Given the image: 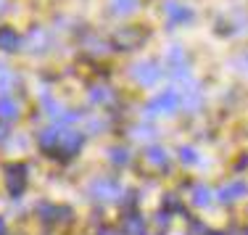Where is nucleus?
<instances>
[{"mask_svg": "<svg viewBox=\"0 0 248 235\" xmlns=\"http://www.w3.org/2000/svg\"><path fill=\"white\" fill-rule=\"evenodd\" d=\"M87 193H90L93 201H100V204H116L124 198L122 185L114 177H95L90 183V188H87Z\"/></svg>", "mask_w": 248, "mask_h": 235, "instance_id": "nucleus-1", "label": "nucleus"}, {"mask_svg": "<svg viewBox=\"0 0 248 235\" xmlns=\"http://www.w3.org/2000/svg\"><path fill=\"white\" fill-rule=\"evenodd\" d=\"M177 109H180V95H177V90H164V93H158L153 101H148L145 114H151V116H169V114H174Z\"/></svg>", "mask_w": 248, "mask_h": 235, "instance_id": "nucleus-2", "label": "nucleus"}, {"mask_svg": "<svg viewBox=\"0 0 248 235\" xmlns=\"http://www.w3.org/2000/svg\"><path fill=\"white\" fill-rule=\"evenodd\" d=\"M82 132L79 130H72V127H61L58 130V145H56V151L61 154L63 158H72L79 154V148H82Z\"/></svg>", "mask_w": 248, "mask_h": 235, "instance_id": "nucleus-3", "label": "nucleus"}, {"mask_svg": "<svg viewBox=\"0 0 248 235\" xmlns=\"http://www.w3.org/2000/svg\"><path fill=\"white\" fill-rule=\"evenodd\" d=\"M27 177H29V172L24 164H8L5 167V188H8L11 196H21L24 193Z\"/></svg>", "mask_w": 248, "mask_h": 235, "instance_id": "nucleus-4", "label": "nucleus"}, {"mask_svg": "<svg viewBox=\"0 0 248 235\" xmlns=\"http://www.w3.org/2000/svg\"><path fill=\"white\" fill-rule=\"evenodd\" d=\"M143 40H145V32L140 27H122L119 32L114 34V45H116V48H122V50L140 48V45H143Z\"/></svg>", "mask_w": 248, "mask_h": 235, "instance_id": "nucleus-5", "label": "nucleus"}, {"mask_svg": "<svg viewBox=\"0 0 248 235\" xmlns=\"http://www.w3.org/2000/svg\"><path fill=\"white\" fill-rule=\"evenodd\" d=\"M132 79L138 82V85H156L158 79H161V66H158L156 61H140L132 66Z\"/></svg>", "mask_w": 248, "mask_h": 235, "instance_id": "nucleus-6", "label": "nucleus"}, {"mask_svg": "<svg viewBox=\"0 0 248 235\" xmlns=\"http://www.w3.org/2000/svg\"><path fill=\"white\" fill-rule=\"evenodd\" d=\"M248 196V185L243 180H232V183H224L219 190H217V201L222 204H232V201H240V198Z\"/></svg>", "mask_w": 248, "mask_h": 235, "instance_id": "nucleus-7", "label": "nucleus"}, {"mask_svg": "<svg viewBox=\"0 0 248 235\" xmlns=\"http://www.w3.org/2000/svg\"><path fill=\"white\" fill-rule=\"evenodd\" d=\"M122 235H148L145 217L138 214V211H127L122 217Z\"/></svg>", "mask_w": 248, "mask_h": 235, "instance_id": "nucleus-8", "label": "nucleus"}, {"mask_svg": "<svg viewBox=\"0 0 248 235\" xmlns=\"http://www.w3.org/2000/svg\"><path fill=\"white\" fill-rule=\"evenodd\" d=\"M167 66L172 77H187V61H185V53H182L180 45H172L167 50Z\"/></svg>", "mask_w": 248, "mask_h": 235, "instance_id": "nucleus-9", "label": "nucleus"}, {"mask_svg": "<svg viewBox=\"0 0 248 235\" xmlns=\"http://www.w3.org/2000/svg\"><path fill=\"white\" fill-rule=\"evenodd\" d=\"M182 103H185L187 111L201 109V87L196 82H187V77H185V87H182Z\"/></svg>", "mask_w": 248, "mask_h": 235, "instance_id": "nucleus-10", "label": "nucleus"}, {"mask_svg": "<svg viewBox=\"0 0 248 235\" xmlns=\"http://www.w3.org/2000/svg\"><path fill=\"white\" fill-rule=\"evenodd\" d=\"M164 14L169 16V24H180V21L193 19V11L185 8V5H180V3H167L164 5Z\"/></svg>", "mask_w": 248, "mask_h": 235, "instance_id": "nucleus-11", "label": "nucleus"}, {"mask_svg": "<svg viewBox=\"0 0 248 235\" xmlns=\"http://www.w3.org/2000/svg\"><path fill=\"white\" fill-rule=\"evenodd\" d=\"M27 45H29V50H32V53L45 50V48H48V32L40 29V27H32V29H29V34H27Z\"/></svg>", "mask_w": 248, "mask_h": 235, "instance_id": "nucleus-12", "label": "nucleus"}, {"mask_svg": "<svg viewBox=\"0 0 248 235\" xmlns=\"http://www.w3.org/2000/svg\"><path fill=\"white\" fill-rule=\"evenodd\" d=\"M21 48V37L14 32L11 27H0V50H19Z\"/></svg>", "mask_w": 248, "mask_h": 235, "instance_id": "nucleus-13", "label": "nucleus"}, {"mask_svg": "<svg viewBox=\"0 0 248 235\" xmlns=\"http://www.w3.org/2000/svg\"><path fill=\"white\" fill-rule=\"evenodd\" d=\"M214 198H217V193L211 190V188H206V185H196V188H193V204H196V206L206 209V206L214 204Z\"/></svg>", "mask_w": 248, "mask_h": 235, "instance_id": "nucleus-14", "label": "nucleus"}, {"mask_svg": "<svg viewBox=\"0 0 248 235\" xmlns=\"http://www.w3.org/2000/svg\"><path fill=\"white\" fill-rule=\"evenodd\" d=\"M90 101L98 103V106H111V103L116 101V93L111 90V87H106V85L93 87V90H90Z\"/></svg>", "mask_w": 248, "mask_h": 235, "instance_id": "nucleus-15", "label": "nucleus"}, {"mask_svg": "<svg viewBox=\"0 0 248 235\" xmlns=\"http://www.w3.org/2000/svg\"><path fill=\"white\" fill-rule=\"evenodd\" d=\"M40 148H45L48 154H56V145H58V130L56 127H48V130L40 132Z\"/></svg>", "mask_w": 248, "mask_h": 235, "instance_id": "nucleus-16", "label": "nucleus"}, {"mask_svg": "<svg viewBox=\"0 0 248 235\" xmlns=\"http://www.w3.org/2000/svg\"><path fill=\"white\" fill-rule=\"evenodd\" d=\"M145 158H148L153 167H161V169L169 167V154L164 148H158V145H151V148L145 151Z\"/></svg>", "mask_w": 248, "mask_h": 235, "instance_id": "nucleus-17", "label": "nucleus"}, {"mask_svg": "<svg viewBox=\"0 0 248 235\" xmlns=\"http://www.w3.org/2000/svg\"><path fill=\"white\" fill-rule=\"evenodd\" d=\"M16 116H19V103H16L14 98L3 95L0 98V119L11 122V119H16Z\"/></svg>", "mask_w": 248, "mask_h": 235, "instance_id": "nucleus-18", "label": "nucleus"}, {"mask_svg": "<svg viewBox=\"0 0 248 235\" xmlns=\"http://www.w3.org/2000/svg\"><path fill=\"white\" fill-rule=\"evenodd\" d=\"M108 158H111V164H116V167H124V164H129V151L127 148H119V145H116V148H111L108 151Z\"/></svg>", "mask_w": 248, "mask_h": 235, "instance_id": "nucleus-19", "label": "nucleus"}, {"mask_svg": "<svg viewBox=\"0 0 248 235\" xmlns=\"http://www.w3.org/2000/svg\"><path fill=\"white\" fill-rule=\"evenodd\" d=\"M135 8H138V0H114V5H111V11H114V14H119V16L132 14Z\"/></svg>", "mask_w": 248, "mask_h": 235, "instance_id": "nucleus-20", "label": "nucleus"}, {"mask_svg": "<svg viewBox=\"0 0 248 235\" xmlns=\"http://www.w3.org/2000/svg\"><path fill=\"white\" fill-rule=\"evenodd\" d=\"M14 82H16L14 72H8V69L0 63V93H8L11 87H14Z\"/></svg>", "mask_w": 248, "mask_h": 235, "instance_id": "nucleus-21", "label": "nucleus"}, {"mask_svg": "<svg viewBox=\"0 0 248 235\" xmlns=\"http://www.w3.org/2000/svg\"><path fill=\"white\" fill-rule=\"evenodd\" d=\"M132 138L148 143V140L156 138V130H153V127H148V125H140V127H135V130H132Z\"/></svg>", "mask_w": 248, "mask_h": 235, "instance_id": "nucleus-22", "label": "nucleus"}, {"mask_svg": "<svg viewBox=\"0 0 248 235\" xmlns=\"http://www.w3.org/2000/svg\"><path fill=\"white\" fill-rule=\"evenodd\" d=\"M180 158H182V164H196L198 154H196V148H190V145H182V148H180Z\"/></svg>", "mask_w": 248, "mask_h": 235, "instance_id": "nucleus-23", "label": "nucleus"}, {"mask_svg": "<svg viewBox=\"0 0 248 235\" xmlns=\"http://www.w3.org/2000/svg\"><path fill=\"white\" fill-rule=\"evenodd\" d=\"M164 206H167V211H180L182 204H180V198H177L174 193H169V196L164 198Z\"/></svg>", "mask_w": 248, "mask_h": 235, "instance_id": "nucleus-24", "label": "nucleus"}, {"mask_svg": "<svg viewBox=\"0 0 248 235\" xmlns=\"http://www.w3.org/2000/svg\"><path fill=\"white\" fill-rule=\"evenodd\" d=\"M87 127H90V132H103V119H90Z\"/></svg>", "mask_w": 248, "mask_h": 235, "instance_id": "nucleus-25", "label": "nucleus"}, {"mask_svg": "<svg viewBox=\"0 0 248 235\" xmlns=\"http://www.w3.org/2000/svg\"><path fill=\"white\" fill-rule=\"evenodd\" d=\"M190 233H193V235H206L209 230H206V227L201 225V222H190Z\"/></svg>", "mask_w": 248, "mask_h": 235, "instance_id": "nucleus-26", "label": "nucleus"}, {"mask_svg": "<svg viewBox=\"0 0 248 235\" xmlns=\"http://www.w3.org/2000/svg\"><path fill=\"white\" fill-rule=\"evenodd\" d=\"M8 135H11V130H8L5 125H0V143H3V140L8 138Z\"/></svg>", "mask_w": 248, "mask_h": 235, "instance_id": "nucleus-27", "label": "nucleus"}, {"mask_svg": "<svg viewBox=\"0 0 248 235\" xmlns=\"http://www.w3.org/2000/svg\"><path fill=\"white\" fill-rule=\"evenodd\" d=\"M156 219H158V225H169V214L164 217V211H158V217H156Z\"/></svg>", "mask_w": 248, "mask_h": 235, "instance_id": "nucleus-28", "label": "nucleus"}, {"mask_svg": "<svg viewBox=\"0 0 248 235\" xmlns=\"http://www.w3.org/2000/svg\"><path fill=\"white\" fill-rule=\"evenodd\" d=\"M235 235H248V227H232Z\"/></svg>", "mask_w": 248, "mask_h": 235, "instance_id": "nucleus-29", "label": "nucleus"}, {"mask_svg": "<svg viewBox=\"0 0 248 235\" xmlns=\"http://www.w3.org/2000/svg\"><path fill=\"white\" fill-rule=\"evenodd\" d=\"M0 235H5V219L0 217Z\"/></svg>", "mask_w": 248, "mask_h": 235, "instance_id": "nucleus-30", "label": "nucleus"}, {"mask_svg": "<svg viewBox=\"0 0 248 235\" xmlns=\"http://www.w3.org/2000/svg\"><path fill=\"white\" fill-rule=\"evenodd\" d=\"M5 8H8V0H0V14H3Z\"/></svg>", "mask_w": 248, "mask_h": 235, "instance_id": "nucleus-31", "label": "nucleus"}, {"mask_svg": "<svg viewBox=\"0 0 248 235\" xmlns=\"http://www.w3.org/2000/svg\"><path fill=\"white\" fill-rule=\"evenodd\" d=\"M206 235H224V233H219V230H209Z\"/></svg>", "mask_w": 248, "mask_h": 235, "instance_id": "nucleus-32", "label": "nucleus"}]
</instances>
